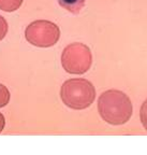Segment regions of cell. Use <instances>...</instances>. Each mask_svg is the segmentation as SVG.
<instances>
[{"label": "cell", "mask_w": 147, "mask_h": 155, "mask_svg": "<svg viewBox=\"0 0 147 155\" xmlns=\"http://www.w3.org/2000/svg\"><path fill=\"white\" fill-rule=\"evenodd\" d=\"M98 111L101 119L110 125H123L133 114V106L126 93L119 90H107L98 98Z\"/></svg>", "instance_id": "obj_1"}, {"label": "cell", "mask_w": 147, "mask_h": 155, "mask_svg": "<svg viewBox=\"0 0 147 155\" xmlns=\"http://www.w3.org/2000/svg\"><path fill=\"white\" fill-rule=\"evenodd\" d=\"M60 98L68 108L84 110L94 104L96 99V88L94 84L86 79H70L61 85Z\"/></svg>", "instance_id": "obj_2"}, {"label": "cell", "mask_w": 147, "mask_h": 155, "mask_svg": "<svg viewBox=\"0 0 147 155\" xmlns=\"http://www.w3.org/2000/svg\"><path fill=\"white\" fill-rule=\"evenodd\" d=\"M92 54L90 48L84 43L74 42L63 48L61 65L68 73L83 74L91 67Z\"/></svg>", "instance_id": "obj_3"}, {"label": "cell", "mask_w": 147, "mask_h": 155, "mask_svg": "<svg viewBox=\"0 0 147 155\" xmlns=\"http://www.w3.org/2000/svg\"><path fill=\"white\" fill-rule=\"evenodd\" d=\"M25 38L34 46L50 48L58 42L60 38V29L51 21L37 19L26 27Z\"/></svg>", "instance_id": "obj_4"}, {"label": "cell", "mask_w": 147, "mask_h": 155, "mask_svg": "<svg viewBox=\"0 0 147 155\" xmlns=\"http://www.w3.org/2000/svg\"><path fill=\"white\" fill-rule=\"evenodd\" d=\"M58 2L69 12L77 14L84 7L85 0H58Z\"/></svg>", "instance_id": "obj_5"}, {"label": "cell", "mask_w": 147, "mask_h": 155, "mask_svg": "<svg viewBox=\"0 0 147 155\" xmlns=\"http://www.w3.org/2000/svg\"><path fill=\"white\" fill-rule=\"evenodd\" d=\"M24 0H0V10L5 12H13L17 10Z\"/></svg>", "instance_id": "obj_6"}, {"label": "cell", "mask_w": 147, "mask_h": 155, "mask_svg": "<svg viewBox=\"0 0 147 155\" xmlns=\"http://www.w3.org/2000/svg\"><path fill=\"white\" fill-rule=\"evenodd\" d=\"M11 94H10L8 87L0 83V108H5L10 101Z\"/></svg>", "instance_id": "obj_7"}, {"label": "cell", "mask_w": 147, "mask_h": 155, "mask_svg": "<svg viewBox=\"0 0 147 155\" xmlns=\"http://www.w3.org/2000/svg\"><path fill=\"white\" fill-rule=\"evenodd\" d=\"M140 120L141 123H142L144 129L147 131V98L144 100V102L141 106L140 110Z\"/></svg>", "instance_id": "obj_8"}, {"label": "cell", "mask_w": 147, "mask_h": 155, "mask_svg": "<svg viewBox=\"0 0 147 155\" xmlns=\"http://www.w3.org/2000/svg\"><path fill=\"white\" fill-rule=\"evenodd\" d=\"M8 32V23L5 18L0 15V40H2Z\"/></svg>", "instance_id": "obj_9"}, {"label": "cell", "mask_w": 147, "mask_h": 155, "mask_svg": "<svg viewBox=\"0 0 147 155\" xmlns=\"http://www.w3.org/2000/svg\"><path fill=\"white\" fill-rule=\"evenodd\" d=\"M5 116H3V114L0 113V134L2 133V130L5 129Z\"/></svg>", "instance_id": "obj_10"}]
</instances>
